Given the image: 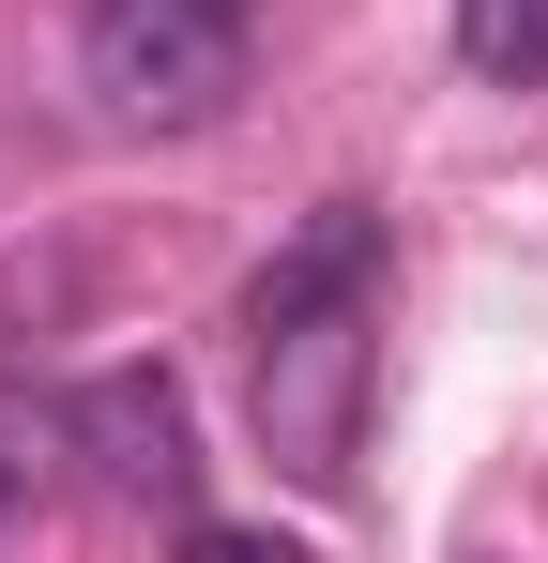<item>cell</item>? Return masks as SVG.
I'll list each match as a JSON object with an SVG mask.
<instances>
[{
    "mask_svg": "<svg viewBox=\"0 0 548 563\" xmlns=\"http://www.w3.org/2000/svg\"><path fill=\"white\" fill-rule=\"evenodd\" d=\"M244 31H260V0H77L91 107L122 137H198L244 107Z\"/></svg>",
    "mask_w": 548,
    "mask_h": 563,
    "instance_id": "1",
    "label": "cell"
},
{
    "mask_svg": "<svg viewBox=\"0 0 548 563\" xmlns=\"http://www.w3.org/2000/svg\"><path fill=\"white\" fill-rule=\"evenodd\" d=\"M260 380H244V411H260V457L289 487H351L365 472V380H381V305H320V320H274L244 335Z\"/></svg>",
    "mask_w": 548,
    "mask_h": 563,
    "instance_id": "2",
    "label": "cell"
},
{
    "mask_svg": "<svg viewBox=\"0 0 548 563\" xmlns=\"http://www.w3.org/2000/svg\"><path fill=\"white\" fill-rule=\"evenodd\" d=\"M77 472L91 487H122V503H168V518H198V411H183L168 366H107L77 380Z\"/></svg>",
    "mask_w": 548,
    "mask_h": 563,
    "instance_id": "3",
    "label": "cell"
},
{
    "mask_svg": "<svg viewBox=\"0 0 548 563\" xmlns=\"http://www.w3.org/2000/svg\"><path fill=\"white\" fill-rule=\"evenodd\" d=\"M62 457H77V427H62V411H0V563L46 533V503H62Z\"/></svg>",
    "mask_w": 548,
    "mask_h": 563,
    "instance_id": "4",
    "label": "cell"
},
{
    "mask_svg": "<svg viewBox=\"0 0 548 563\" xmlns=\"http://www.w3.org/2000/svg\"><path fill=\"white\" fill-rule=\"evenodd\" d=\"M457 62L487 92H534L548 77V0H457Z\"/></svg>",
    "mask_w": 548,
    "mask_h": 563,
    "instance_id": "5",
    "label": "cell"
},
{
    "mask_svg": "<svg viewBox=\"0 0 548 563\" xmlns=\"http://www.w3.org/2000/svg\"><path fill=\"white\" fill-rule=\"evenodd\" d=\"M62 305H77V244H46V260H0V351L62 335Z\"/></svg>",
    "mask_w": 548,
    "mask_h": 563,
    "instance_id": "6",
    "label": "cell"
},
{
    "mask_svg": "<svg viewBox=\"0 0 548 563\" xmlns=\"http://www.w3.org/2000/svg\"><path fill=\"white\" fill-rule=\"evenodd\" d=\"M183 563H305V549L260 533V518H183Z\"/></svg>",
    "mask_w": 548,
    "mask_h": 563,
    "instance_id": "7",
    "label": "cell"
}]
</instances>
